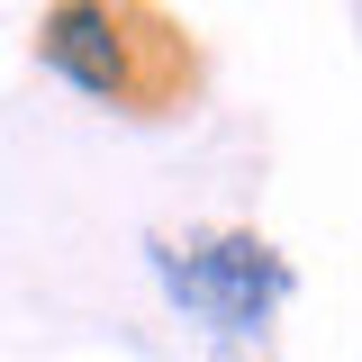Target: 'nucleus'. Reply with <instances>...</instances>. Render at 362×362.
<instances>
[{
    "mask_svg": "<svg viewBox=\"0 0 362 362\" xmlns=\"http://www.w3.org/2000/svg\"><path fill=\"white\" fill-rule=\"evenodd\" d=\"M154 272L181 308L218 335H254L272 317V299L290 290V272L272 263L263 235H209V245H154Z\"/></svg>",
    "mask_w": 362,
    "mask_h": 362,
    "instance_id": "obj_1",
    "label": "nucleus"
},
{
    "mask_svg": "<svg viewBox=\"0 0 362 362\" xmlns=\"http://www.w3.org/2000/svg\"><path fill=\"white\" fill-rule=\"evenodd\" d=\"M37 54L90 100H127V28L109 9H45L37 18Z\"/></svg>",
    "mask_w": 362,
    "mask_h": 362,
    "instance_id": "obj_2",
    "label": "nucleus"
}]
</instances>
